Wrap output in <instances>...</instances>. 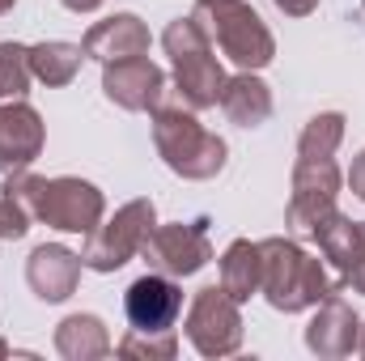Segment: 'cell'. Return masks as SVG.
<instances>
[{
	"mask_svg": "<svg viewBox=\"0 0 365 361\" xmlns=\"http://www.w3.org/2000/svg\"><path fill=\"white\" fill-rule=\"evenodd\" d=\"M182 298L175 285H166L162 276H140L132 289H128V319L140 327V332H162L175 323Z\"/></svg>",
	"mask_w": 365,
	"mask_h": 361,
	"instance_id": "obj_1",
	"label": "cell"
}]
</instances>
